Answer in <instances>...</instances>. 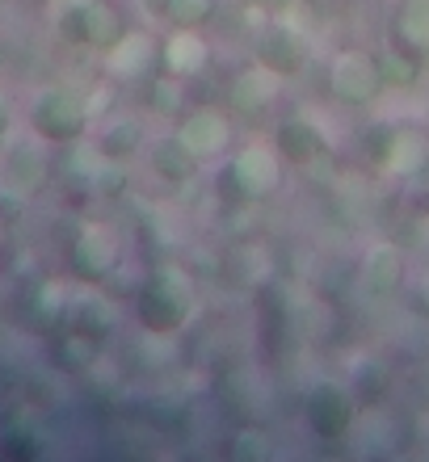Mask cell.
I'll return each mask as SVG.
<instances>
[{"instance_id": "1", "label": "cell", "mask_w": 429, "mask_h": 462, "mask_svg": "<svg viewBox=\"0 0 429 462\" xmlns=\"http://www.w3.org/2000/svg\"><path fill=\"white\" fill-rule=\"evenodd\" d=\"M194 307H198L194 273L182 265H173V261H164V265L152 269L147 282L139 286L135 316H139V324H144V332H164V337H173V332H182L185 324H190Z\"/></svg>"}, {"instance_id": "2", "label": "cell", "mask_w": 429, "mask_h": 462, "mask_svg": "<svg viewBox=\"0 0 429 462\" xmlns=\"http://www.w3.org/2000/svg\"><path fill=\"white\" fill-rule=\"evenodd\" d=\"M219 198L228 207H245V202H266L286 185V160L278 156V147L266 143H245L228 160V169H219Z\"/></svg>"}, {"instance_id": "3", "label": "cell", "mask_w": 429, "mask_h": 462, "mask_svg": "<svg viewBox=\"0 0 429 462\" xmlns=\"http://www.w3.org/2000/svg\"><path fill=\"white\" fill-rule=\"evenodd\" d=\"M362 152L370 156L375 169H383L396 181H417L429 172V131H421V126L375 122L362 139Z\"/></svg>"}, {"instance_id": "4", "label": "cell", "mask_w": 429, "mask_h": 462, "mask_svg": "<svg viewBox=\"0 0 429 462\" xmlns=\"http://www.w3.org/2000/svg\"><path fill=\"white\" fill-rule=\"evenodd\" d=\"M30 126H34L38 139L47 143H76L85 139L89 126H93V114H89V97L76 93V88H42L38 101L30 106Z\"/></svg>"}, {"instance_id": "5", "label": "cell", "mask_w": 429, "mask_h": 462, "mask_svg": "<svg viewBox=\"0 0 429 462\" xmlns=\"http://www.w3.org/2000/svg\"><path fill=\"white\" fill-rule=\"evenodd\" d=\"M68 261H72V273L80 282H106L110 273H118L123 265V236L101 219H89L76 227L72 244H68Z\"/></svg>"}, {"instance_id": "6", "label": "cell", "mask_w": 429, "mask_h": 462, "mask_svg": "<svg viewBox=\"0 0 429 462\" xmlns=\"http://www.w3.org/2000/svg\"><path fill=\"white\" fill-rule=\"evenodd\" d=\"M307 429L324 441H341L358 420V395L337 378H316L303 395Z\"/></svg>"}, {"instance_id": "7", "label": "cell", "mask_w": 429, "mask_h": 462, "mask_svg": "<svg viewBox=\"0 0 429 462\" xmlns=\"http://www.w3.org/2000/svg\"><path fill=\"white\" fill-rule=\"evenodd\" d=\"M329 93L341 106H370L383 93L379 55L367 47H345L329 68Z\"/></svg>"}, {"instance_id": "8", "label": "cell", "mask_w": 429, "mask_h": 462, "mask_svg": "<svg viewBox=\"0 0 429 462\" xmlns=\"http://www.w3.org/2000/svg\"><path fill=\"white\" fill-rule=\"evenodd\" d=\"M283 85L286 80L274 72V68L253 60V63H245V68H236L232 80H228V106H232L236 118H261L274 101L283 97Z\"/></svg>"}, {"instance_id": "9", "label": "cell", "mask_w": 429, "mask_h": 462, "mask_svg": "<svg viewBox=\"0 0 429 462\" xmlns=\"http://www.w3.org/2000/svg\"><path fill=\"white\" fill-rule=\"evenodd\" d=\"M47 152L38 139H9L5 156H0V189L13 198H34L47 185Z\"/></svg>"}, {"instance_id": "10", "label": "cell", "mask_w": 429, "mask_h": 462, "mask_svg": "<svg viewBox=\"0 0 429 462\" xmlns=\"http://www.w3.org/2000/svg\"><path fill=\"white\" fill-rule=\"evenodd\" d=\"M160 72V38L152 30H126L110 51H106V76L114 85H131Z\"/></svg>"}, {"instance_id": "11", "label": "cell", "mask_w": 429, "mask_h": 462, "mask_svg": "<svg viewBox=\"0 0 429 462\" xmlns=\"http://www.w3.org/2000/svg\"><path fill=\"white\" fill-rule=\"evenodd\" d=\"M173 134H177L198 160H215L232 143V118L223 110H215V106H194V110H185L182 118H177V131Z\"/></svg>"}, {"instance_id": "12", "label": "cell", "mask_w": 429, "mask_h": 462, "mask_svg": "<svg viewBox=\"0 0 429 462\" xmlns=\"http://www.w3.org/2000/svg\"><path fill=\"white\" fill-rule=\"evenodd\" d=\"M210 68V42L198 25H173L160 38V72L177 76V80H198Z\"/></svg>"}, {"instance_id": "13", "label": "cell", "mask_w": 429, "mask_h": 462, "mask_svg": "<svg viewBox=\"0 0 429 462\" xmlns=\"http://www.w3.org/2000/svg\"><path fill=\"white\" fill-rule=\"evenodd\" d=\"M60 324H63V332H76V337H89V341L101 345L114 328H118V303H114L110 294L93 291V282H89V291L68 299Z\"/></svg>"}, {"instance_id": "14", "label": "cell", "mask_w": 429, "mask_h": 462, "mask_svg": "<svg viewBox=\"0 0 429 462\" xmlns=\"http://www.w3.org/2000/svg\"><path fill=\"white\" fill-rule=\"evenodd\" d=\"M257 60L266 63V68H274L283 80H291V76H299L307 68V60H312V38H303L299 30H291V25H283V22H270L257 38Z\"/></svg>"}, {"instance_id": "15", "label": "cell", "mask_w": 429, "mask_h": 462, "mask_svg": "<svg viewBox=\"0 0 429 462\" xmlns=\"http://www.w3.org/2000/svg\"><path fill=\"white\" fill-rule=\"evenodd\" d=\"M274 147H278V156L294 169H307V164H316L324 152H329V139L320 131L312 118L303 114H291V118L278 122V131H274Z\"/></svg>"}, {"instance_id": "16", "label": "cell", "mask_w": 429, "mask_h": 462, "mask_svg": "<svg viewBox=\"0 0 429 462\" xmlns=\"http://www.w3.org/2000/svg\"><path fill=\"white\" fill-rule=\"evenodd\" d=\"M400 282H405V253L392 240L370 244L367 256H362V286H367V294L392 299L400 291Z\"/></svg>"}, {"instance_id": "17", "label": "cell", "mask_w": 429, "mask_h": 462, "mask_svg": "<svg viewBox=\"0 0 429 462\" xmlns=\"http://www.w3.org/2000/svg\"><path fill=\"white\" fill-rule=\"evenodd\" d=\"M126 30H131V25H126L123 9H118L114 0H89L85 5V47L106 55Z\"/></svg>"}, {"instance_id": "18", "label": "cell", "mask_w": 429, "mask_h": 462, "mask_svg": "<svg viewBox=\"0 0 429 462\" xmlns=\"http://www.w3.org/2000/svg\"><path fill=\"white\" fill-rule=\"evenodd\" d=\"M198 164H202V160H198L177 134H169V139H160V143L152 147V172L169 185H190L198 177Z\"/></svg>"}, {"instance_id": "19", "label": "cell", "mask_w": 429, "mask_h": 462, "mask_svg": "<svg viewBox=\"0 0 429 462\" xmlns=\"http://www.w3.org/2000/svg\"><path fill=\"white\" fill-rule=\"evenodd\" d=\"M392 42L429 60V0H400L392 17Z\"/></svg>"}, {"instance_id": "20", "label": "cell", "mask_w": 429, "mask_h": 462, "mask_svg": "<svg viewBox=\"0 0 429 462\" xmlns=\"http://www.w3.org/2000/svg\"><path fill=\"white\" fill-rule=\"evenodd\" d=\"M379 72H383V88H396V93L417 88L421 76H425V55H417V51L392 42V47L379 55Z\"/></svg>"}, {"instance_id": "21", "label": "cell", "mask_w": 429, "mask_h": 462, "mask_svg": "<svg viewBox=\"0 0 429 462\" xmlns=\"http://www.w3.org/2000/svg\"><path fill=\"white\" fill-rule=\"evenodd\" d=\"M98 147L106 152L110 160H131L144 147V122L139 118H114L101 126L98 134Z\"/></svg>"}, {"instance_id": "22", "label": "cell", "mask_w": 429, "mask_h": 462, "mask_svg": "<svg viewBox=\"0 0 429 462\" xmlns=\"http://www.w3.org/2000/svg\"><path fill=\"white\" fill-rule=\"evenodd\" d=\"M147 106L160 114V118H182L190 110V97H185V80L169 72L147 76Z\"/></svg>"}, {"instance_id": "23", "label": "cell", "mask_w": 429, "mask_h": 462, "mask_svg": "<svg viewBox=\"0 0 429 462\" xmlns=\"http://www.w3.org/2000/svg\"><path fill=\"white\" fill-rule=\"evenodd\" d=\"M387 387H392V370H387V362H379V357H358L354 365V395L367 408H375V403L387 395Z\"/></svg>"}, {"instance_id": "24", "label": "cell", "mask_w": 429, "mask_h": 462, "mask_svg": "<svg viewBox=\"0 0 429 462\" xmlns=\"http://www.w3.org/2000/svg\"><path fill=\"white\" fill-rule=\"evenodd\" d=\"M274 22L291 25V30H299L303 38H316L320 9H316V0H283V5L274 9Z\"/></svg>"}, {"instance_id": "25", "label": "cell", "mask_w": 429, "mask_h": 462, "mask_svg": "<svg viewBox=\"0 0 429 462\" xmlns=\"http://www.w3.org/2000/svg\"><path fill=\"white\" fill-rule=\"evenodd\" d=\"M228 454L236 462H266V458H274V441L266 429H240L232 438V446H228Z\"/></svg>"}, {"instance_id": "26", "label": "cell", "mask_w": 429, "mask_h": 462, "mask_svg": "<svg viewBox=\"0 0 429 462\" xmlns=\"http://www.w3.org/2000/svg\"><path fill=\"white\" fill-rule=\"evenodd\" d=\"M215 17V0H169V25H202Z\"/></svg>"}, {"instance_id": "27", "label": "cell", "mask_w": 429, "mask_h": 462, "mask_svg": "<svg viewBox=\"0 0 429 462\" xmlns=\"http://www.w3.org/2000/svg\"><path fill=\"white\" fill-rule=\"evenodd\" d=\"M68 286L63 282H42L38 286V299H34V307H38V316L42 319H51V324H60L63 319V307H68Z\"/></svg>"}, {"instance_id": "28", "label": "cell", "mask_w": 429, "mask_h": 462, "mask_svg": "<svg viewBox=\"0 0 429 462\" xmlns=\"http://www.w3.org/2000/svg\"><path fill=\"white\" fill-rule=\"evenodd\" d=\"M5 454H17V458H34L38 454V441L30 429H9L5 433Z\"/></svg>"}, {"instance_id": "29", "label": "cell", "mask_w": 429, "mask_h": 462, "mask_svg": "<svg viewBox=\"0 0 429 462\" xmlns=\"http://www.w3.org/2000/svg\"><path fill=\"white\" fill-rule=\"evenodd\" d=\"M144 13L152 22H164L169 17V0H144Z\"/></svg>"}, {"instance_id": "30", "label": "cell", "mask_w": 429, "mask_h": 462, "mask_svg": "<svg viewBox=\"0 0 429 462\" xmlns=\"http://www.w3.org/2000/svg\"><path fill=\"white\" fill-rule=\"evenodd\" d=\"M9 131H13V110H9V101L0 97V139H9Z\"/></svg>"}, {"instance_id": "31", "label": "cell", "mask_w": 429, "mask_h": 462, "mask_svg": "<svg viewBox=\"0 0 429 462\" xmlns=\"http://www.w3.org/2000/svg\"><path fill=\"white\" fill-rule=\"evenodd\" d=\"M413 244H417V248H429V215H421V219H417V231H413Z\"/></svg>"}, {"instance_id": "32", "label": "cell", "mask_w": 429, "mask_h": 462, "mask_svg": "<svg viewBox=\"0 0 429 462\" xmlns=\"http://www.w3.org/2000/svg\"><path fill=\"white\" fill-rule=\"evenodd\" d=\"M421 307H429V269H425V278H421Z\"/></svg>"}, {"instance_id": "33", "label": "cell", "mask_w": 429, "mask_h": 462, "mask_svg": "<svg viewBox=\"0 0 429 462\" xmlns=\"http://www.w3.org/2000/svg\"><path fill=\"white\" fill-rule=\"evenodd\" d=\"M0 253H5V223H0Z\"/></svg>"}]
</instances>
